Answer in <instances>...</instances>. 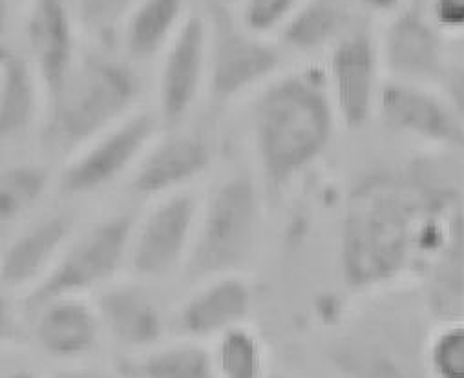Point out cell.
<instances>
[{
    "instance_id": "obj_1",
    "label": "cell",
    "mask_w": 464,
    "mask_h": 378,
    "mask_svg": "<svg viewBox=\"0 0 464 378\" xmlns=\"http://www.w3.org/2000/svg\"><path fill=\"white\" fill-rule=\"evenodd\" d=\"M338 269L345 289L411 287L433 322L464 316V181L444 156L364 174L347 194Z\"/></svg>"
},
{
    "instance_id": "obj_2",
    "label": "cell",
    "mask_w": 464,
    "mask_h": 378,
    "mask_svg": "<svg viewBox=\"0 0 464 378\" xmlns=\"http://www.w3.org/2000/svg\"><path fill=\"white\" fill-rule=\"evenodd\" d=\"M336 122L325 70H293L262 86L251 104V136L264 183L289 189L324 156Z\"/></svg>"
},
{
    "instance_id": "obj_3",
    "label": "cell",
    "mask_w": 464,
    "mask_h": 378,
    "mask_svg": "<svg viewBox=\"0 0 464 378\" xmlns=\"http://www.w3.org/2000/svg\"><path fill=\"white\" fill-rule=\"evenodd\" d=\"M140 79L129 61L106 53L82 55L46 101L44 141L68 160L136 111Z\"/></svg>"
},
{
    "instance_id": "obj_4",
    "label": "cell",
    "mask_w": 464,
    "mask_h": 378,
    "mask_svg": "<svg viewBox=\"0 0 464 378\" xmlns=\"http://www.w3.org/2000/svg\"><path fill=\"white\" fill-rule=\"evenodd\" d=\"M262 205L255 181L237 174L221 179L201 201L185 275L199 284L216 276L244 275L258 250Z\"/></svg>"
},
{
    "instance_id": "obj_5",
    "label": "cell",
    "mask_w": 464,
    "mask_h": 378,
    "mask_svg": "<svg viewBox=\"0 0 464 378\" xmlns=\"http://www.w3.org/2000/svg\"><path fill=\"white\" fill-rule=\"evenodd\" d=\"M138 214H110L79 236H73L50 275L24 296L34 313L39 305L59 296H88L118 280L129 266V245Z\"/></svg>"
},
{
    "instance_id": "obj_6",
    "label": "cell",
    "mask_w": 464,
    "mask_h": 378,
    "mask_svg": "<svg viewBox=\"0 0 464 378\" xmlns=\"http://www.w3.org/2000/svg\"><path fill=\"white\" fill-rule=\"evenodd\" d=\"M433 320L420 298L411 309L366 325L334 347V367L345 378H430L426 340Z\"/></svg>"
},
{
    "instance_id": "obj_7",
    "label": "cell",
    "mask_w": 464,
    "mask_h": 378,
    "mask_svg": "<svg viewBox=\"0 0 464 378\" xmlns=\"http://www.w3.org/2000/svg\"><path fill=\"white\" fill-rule=\"evenodd\" d=\"M160 124L158 113L132 111L66 160L57 176L59 192L68 198H86L130 176L160 136Z\"/></svg>"
},
{
    "instance_id": "obj_8",
    "label": "cell",
    "mask_w": 464,
    "mask_h": 378,
    "mask_svg": "<svg viewBox=\"0 0 464 378\" xmlns=\"http://www.w3.org/2000/svg\"><path fill=\"white\" fill-rule=\"evenodd\" d=\"M199 210L201 201L188 190L150 201L149 208L136 218L127 269L143 282L165 280L183 271Z\"/></svg>"
},
{
    "instance_id": "obj_9",
    "label": "cell",
    "mask_w": 464,
    "mask_h": 378,
    "mask_svg": "<svg viewBox=\"0 0 464 378\" xmlns=\"http://www.w3.org/2000/svg\"><path fill=\"white\" fill-rule=\"evenodd\" d=\"M282 55L269 43L247 32L238 17L214 6L208 19V84L218 102H230L260 90L278 75Z\"/></svg>"
},
{
    "instance_id": "obj_10",
    "label": "cell",
    "mask_w": 464,
    "mask_h": 378,
    "mask_svg": "<svg viewBox=\"0 0 464 378\" xmlns=\"http://www.w3.org/2000/svg\"><path fill=\"white\" fill-rule=\"evenodd\" d=\"M325 79L336 119L343 129L361 131L377 117L386 75L379 37L366 24L347 34L329 52Z\"/></svg>"
},
{
    "instance_id": "obj_11",
    "label": "cell",
    "mask_w": 464,
    "mask_h": 378,
    "mask_svg": "<svg viewBox=\"0 0 464 378\" xmlns=\"http://www.w3.org/2000/svg\"><path fill=\"white\" fill-rule=\"evenodd\" d=\"M379 50L388 81L437 88L451 64L448 37L431 21L426 0H410L390 15Z\"/></svg>"
},
{
    "instance_id": "obj_12",
    "label": "cell",
    "mask_w": 464,
    "mask_h": 378,
    "mask_svg": "<svg viewBox=\"0 0 464 378\" xmlns=\"http://www.w3.org/2000/svg\"><path fill=\"white\" fill-rule=\"evenodd\" d=\"M377 119L399 136L439 154H464V126L439 88L384 82Z\"/></svg>"
},
{
    "instance_id": "obj_13",
    "label": "cell",
    "mask_w": 464,
    "mask_h": 378,
    "mask_svg": "<svg viewBox=\"0 0 464 378\" xmlns=\"http://www.w3.org/2000/svg\"><path fill=\"white\" fill-rule=\"evenodd\" d=\"M208 84V21L188 15L181 32L161 55L158 72V117L178 129Z\"/></svg>"
},
{
    "instance_id": "obj_14",
    "label": "cell",
    "mask_w": 464,
    "mask_h": 378,
    "mask_svg": "<svg viewBox=\"0 0 464 378\" xmlns=\"http://www.w3.org/2000/svg\"><path fill=\"white\" fill-rule=\"evenodd\" d=\"M255 307L246 275H225L196 284L170 318L176 338L212 344L221 334L247 325Z\"/></svg>"
},
{
    "instance_id": "obj_15",
    "label": "cell",
    "mask_w": 464,
    "mask_h": 378,
    "mask_svg": "<svg viewBox=\"0 0 464 378\" xmlns=\"http://www.w3.org/2000/svg\"><path fill=\"white\" fill-rule=\"evenodd\" d=\"M212 163L208 141L194 132L172 129L160 134L129 176V190L145 199H160L187 190Z\"/></svg>"
},
{
    "instance_id": "obj_16",
    "label": "cell",
    "mask_w": 464,
    "mask_h": 378,
    "mask_svg": "<svg viewBox=\"0 0 464 378\" xmlns=\"http://www.w3.org/2000/svg\"><path fill=\"white\" fill-rule=\"evenodd\" d=\"M102 331L125 354L143 353L165 342L170 327L150 291L138 282H118L95 296Z\"/></svg>"
},
{
    "instance_id": "obj_17",
    "label": "cell",
    "mask_w": 464,
    "mask_h": 378,
    "mask_svg": "<svg viewBox=\"0 0 464 378\" xmlns=\"http://www.w3.org/2000/svg\"><path fill=\"white\" fill-rule=\"evenodd\" d=\"M77 12L75 0H34L28 23L26 39L44 90L46 101L52 97L77 59Z\"/></svg>"
},
{
    "instance_id": "obj_18",
    "label": "cell",
    "mask_w": 464,
    "mask_h": 378,
    "mask_svg": "<svg viewBox=\"0 0 464 378\" xmlns=\"http://www.w3.org/2000/svg\"><path fill=\"white\" fill-rule=\"evenodd\" d=\"M34 315V340L52 360H82L104 338L97 305L88 296H59L39 305Z\"/></svg>"
},
{
    "instance_id": "obj_19",
    "label": "cell",
    "mask_w": 464,
    "mask_h": 378,
    "mask_svg": "<svg viewBox=\"0 0 464 378\" xmlns=\"http://www.w3.org/2000/svg\"><path fill=\"white\" fill-rule=\"evenodd\" d=\"M72 237L73 223L66 214L48 216L23 230L0 260L5 291L23 296L32 293L50 275Z\"/></svg>"
},
{
    "instance_id": "obj_20",
    "label": "cell",
    "mask_w": 464,
    "mask_h": 378,
    "mask_svg": "<svg viewBox=\"0 0 464 378\" xmlns=\"http://www.w3.org/2000/svg\"><path fill=\"white\" fill-rule=\"evenodd\" d=\"M46 104L43 79L24 53L12 46L0 52V136L10 141L24 136Z\"/></svg>"
},
{
    "instance_id": "obj_21",
    "label": "cell",
    "mask_w": 464,
    "mask_h": 378,
    "mask_svg": "<svg viewBox=\"0 0 464 378\" xmlns=\"http://www.w3.org/2000/svg\"><path fill=\"white\" fill-rule=\"evenodd\" d=\"M188 0H140L125 21L120 43L129 63H149L161 57L181 32Z\"/></svg>"
},
{
    "instance_id": "obj_22",
    "label": "cell",
    "mask_w": 464,
    "mask_h": 378,
    "mask_svg": "<svg viewBox=\"0 0 464 378\" xmlns=\"http://www.w3.org/2000/svg\"><path fill=\"white\" fill-rule=\"evenodd\" d=\"M347 0H305L284 26V44L298 53L331 52L347 34L361 26Z\"/></svg>"
},
{
    "instance_id": "obj_23",
    "label": "cell",
    "mask_w": 464,
    "mask_h": 378,
    "mask_svg": "<svg viewBox=\"0 0 464 378\" xmlns=\"http://www.w3.org/2000/svg\"><path fill=\"white\" fill-rule=\"evenodd\" d=\"M118 373L123 378H216L210 347L183 338L121 356Z\"/></svg>"
},
{
    "instance_id": "obj_24",
    "label": "cell",
    "mask_w": 464,
    "mask_h": 378,
    "mask_svg": "<svg viewBox=\"0 0 464 378\" xmlns=\"http://www.w3.org/2000/svg\"><path fill=\"white\" fill-rule=\"evenodd\" d=\"M210 347L216 378H267L266 342L251 324L216 338Z\"/></svg>"
},
{
    "instance_id": "obj_25",
    "label": "cell",
    "mask_w": 464,
    "mask_h": 378,
    "mask_svg": "<svg viewBox=\"0 0 464 378\" xmlns=\"http://www.w3.org/2000/svg\"><path fill=\"white\" fill-rule=\"evenodd\" d=\"M50 174L35 163H15L0 174V218L12 223L28 214L46 194Z\"/></svg>"
},
{
    "instance_id": "obj_26",
    "label": "cell",
    "mask_w": 464,
    "mask_h": 378,
    "mask_svg": "<svg viewBox=\"0 0 464 378\" xmlns=\"http://www.w3.org/2000/svg\"><path fill=\"white\" fill-rule=\"evenodd\" d=\"M424 360L430 378H464V316L433 324Z\"/></svg>"
},
{
    "instance_id": "obj_27",
    "label": "cell",
    "mask_w": 464,
    "mask_h": 378,
    "mask_svg": "<svg viewBox=\"0 0 464 378\" xmlns=\"http://www.w3.org/2000/svg\"><path fill=\"white\" fill-rule=\"evenodd\" d=\"M138 3L140 0H75L77 23L92 39L110 44L120 37Z\"/></svg>"
},
{
    "instance_id": "obj_28",
    "label": "cell",
    "mask_w": 464,
    "mask_h": 378,
    "mask_svg": "<svg viewBox=\"0 0 464 378\" xmlns=\"http://www.w3.org/2000/svg\"><path fill=\"white\" fill-rule=\"evenodd\" d=\"M305 0H242L238 10L240 24L264 39L280 34Z\"/></svg>"
},
{
    "instance_id": "obj_29",
    "label": "cell",
    "mask_w": 464,
    "mask_h": 378,
    "mask_svg": "<svg viewBox=\"0 0 464 378\" xmlns=\"http://www.w3.org/2000/svg\"><path fill=\"white\" fill-rule=\"evenodd\" d=\"M435 26L448 37H464V0H426Z\"/></svg>"
},
{
    "instance_id": "obj_30",
    "label": "cell",
    "mask_w": 464,
    "mask_h": 378,
    "mask_svg": "<svg viewBox=\"0 0 464 378\" xmlns=\"http://www.w3.org/2000/svg\"><path fill=\"white\" fill-rule=\"evenodd\" d=\"M437 88L464 126V63L451 61Z\"/></svg>"
},
{
    "instance_id": "obj_31",
    "label": "cell",
    "mask_w": 464,
    "mask_h": 378,
    "mask_svg": "<svg viewBox=\"0 0 464 378\" xmlns=\"http://www.w3.org/2000/svg\"><path fill=\"white\" fill-rule=\"evenodd\" d=\"M347 3L370 14L393 15L404 5V0H347Z\"/></svg>"
},
{
    "instance_id": "obj_32",
    "label": "cell",
    "mask_w": 464,
    "mask_h": 378,
    "mask_svg": "<svg viewBox=\"0 0 464 378\" xmlns=\"http://www.w3.org/2000/svg\"><path fill=\"white\" fill-rule=\"evenodd\" d=\"M3 378H41V376L34 371H28V369H15V371L6 373Z\"/></svg>"
},
{
    "instance_id": "obj_33",
    "label": "cell",
    "mask_w": 464,
    "mask_h": 378,
    "mask_svg": "<svg viewBox=\"0 0 464 378\" xmlns=\"http://www.w3.org/2000/svg\"><path fill=\"white\" fill-rule=\"evenodd\" d=\"M267 378H287V376H284V374H269Z\"/></svg>"
}]
</instances>
